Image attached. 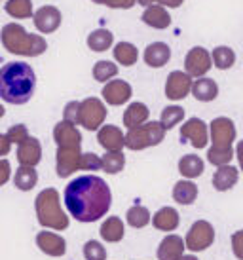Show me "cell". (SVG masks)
Returning <instances> with one entry per match:
<instances>
[{"label": "cell", "mask_w": 243, "mask_h": 260, "mask_svg": "<svg viewBox=\"0 0 243 260\" xmlns=\"http://www.w3.org/2000/svg\"><path fill=\"white\" fill-rule=\"evenodd\" d=\"M112 205V192L107 181L97 175H82L65 188V207L78 222H97Z\"/></svg>", "instance_id": "6da1fadb"}, {"label": "cell", "mask_w": 243, "mask_h": 260, "mask_svg": "<svg viewBox=\"0 0 243 260\" xmlns=\"http://www.w3.org/2000/svg\"><path fill=\"white\" fill-rule=\"evenodd\" d=\"M36 74L27 63H6L0 67V99L8 105H25L35 95Z\"/></svg>", "instance_id": "7a4b0ae2"}, {"label": "cell", "mask_w": 243, "mask_h": 260, "mask_svg": "<svg viewBox=\"0 0 243 260\" xmlns=\"http://www.w3.org/2000/svg\"><path fill=\"white\" fill-rule=\"evenodd\" d=\"M0 40L6 51L23 57H38L48 50V44L40 35H31L17 23H6L0 30Z\"/></svg>", "instance_id": "3957f363"}, {"label": "cell", "mask_w": 243, "mask_h": 260, "mask_svg": "<svg viewBox=\"0 0 243 260\" xmlns=\"http://www.w3.org/2000/svg\"><path fill=\"white\" fill-rule=\"evenodd\" d=\"M35 211L38 224L48 230H67L69 215L61 209V198L55 188H46L35 200Z\"/></svg>", "instance_id": "277c9868"}, {"label": "cell", "mask_w": 243, "mask_h": 260, "mask_svg": "<svg viewBox=\"0 0 243 260\" xmlns=\"http://www.w3.org/2000/svg\"><path fill=\"white\" fill-rule=\"evenodd\" d=\"M165 137V129L160 122H144L137 125L133 129H129L124 135V145L129 150H144L150 146H158Z\"/></svg>", "instance_id": "5b68a950"}, {"label": "cell", "mask_w": 243, "mask_h": 260, "mask_svg": "<svg viewBox=\"0 0 243 260\" xmlns=\"http://www.w3.org/2000/svg\"><path fill=\"white\" fill-rule=\"evenodd\" d=\"M107 120V107L97 97H87L80 101V125L87 131H97Z\"/></svg>", "instance_id": "8992f818"}, {"label": "cell", "mask_w": 243, "mask_h": 260, "mask_svg": "<svg viewBox=\"0 0 243 260\" xmlns=\"http://www.w3.org/2000/svg\"><path fill=\"white\" fill-rule=\"evenodd\" d=\"M215 228L209 220H196L185 238V247L192 253H201L213 245Z\"/></svg>", "instance_id": "52a82bcc"}, {"label": "cell", "mask_w": 243, "mask_h": 260, "mask_svg": "<svg viewBox=\"0 0 243 260\" xmlns=\"http://www.w3.org/2000/svg\"><path fill=\"white\" fill-rule=\"evenodd\" d=\"M211 67H213V63H211V53L205 48L196 46V48H192V50L186 53L185 69H186V74L190 78H203L211 71Z\"/></svg>", "instance_id": "ba28073f"}, {"label": "cell", "mask_w": 243, "mask_h": 260, "mask_svg": "<svg viewBox=\"0 0 243 260\" xmlns=\"http://www.w3.org/2000/svg\"><path fill=\"white\" fill-rule=\"evenodd\" d=\"M211 141L215 148H230L236 139V125L226 116H219L211 122Z\"/></svg>", "instance_id": "9c48e42d"}, {"label": "cell", "mask_w": 243, "mask_h": 260, "mask_svg": "<svg viewBox=\"0 0 243 260\" xmlns=\"http://www.w3.org/2000/svg\"><path fill=\"white\" fill-rule=\"evenodd\" d=\"M180 139L183 141H188L194 148H205L209 143V131H207V123L203 122L201 118H190L186 123H183L180 127Z\"/></svg>", "instance_id": "30bf717a"}, {"label": "cell", "mask_w": 243, "mask_h": 260, "mask_svg": "<svg viewBox=\"0 0 243 260\" xmlns=\"http://www.w3.org/2000/svg\"><path fill=\"white\" fill-rule=\"evenodd\" d=\"M80 156H82V146L80 148H57L55 169H57L59 179H69L71 175L78 171Z\"/></svg>", "instance_id": "8fae6325"}, {"label": "cell", "mask_w": 243, "mask_h": 260, "mask_svg": "<svg viewBox=\"0 0 243 260\" xmlns=\"http://www.w3.org/2000/svg\"><path fill=\"white\" fill-rule=\"evenodd\" d=\"M192 89V78L183 71H173L165 82V97L171 101H183Z\"/></svg>", "instance_id": "7c38bea8"}, {"label": "cell", "mask_w": 243, "mask_h": 260, "mask_svg": "<svg viewBox=\"0 0 243 260\" xmlns=\"http://www.w3.org/2000/svg\"><path fill=\"white\" fill-rule=\"evenodd\" d=\"M33 21H35V27L40 32L50 35V32H55L61 27L63 15L55 6H42L33 14Z\"/></svg>", "instance_id": "4fadbf2b"}, {"label": "cell", "mask_w": 243, "mask_h": 260, "mask_svg": "<svg viewBox=\"0 0 243 260\" xmlns=\"http://www.w3.org/2000/svg\"><path fill=\"white\" fill-rule=\"evenodd\" d=\"M36 245H38V249L44 254L53 256V258H59V256H63L67 253V241H65V238L50 230H42L36 234Z\"/></svg>", "instance_id": "5bb4252c"}, {"label": "cell", "mask_w": 243, "mask_h": 260, "mask_svg": "<svg viewBox=\"0 0 243 260\" xmlns=\"http://www.w3.org/2000/svg\"><path fill=\"white\" fill-rule=\"evenodd\" d=\"M101 93H103V99L107 101V105L120 107V105H126L131 99L133 89L126 80H110L103 86Z\"/></svg>", "instance_id": "9a60e30c"}, {"label": "cell", "mask_w": 243, "mask_h": 260, "mask_svg": "<svg viewBox=\"0 0 243 260\" xmlns=\"http://www.w3.org/2000/svg\"><path fill=\"white\" fill-rule=\"evenodd\" d=\"M53 141H55L57 148H80L82 146V133L76 125L61 120L53 127Z\"/></svg>", "instance_id": "2e32d148"}, {"label": "cell", "mask_w": 243, "mask_h": 260, "mask_svg": "<svg viewBox=\"0 0 243 260\" xmlns=\"http://www.w3.org/2000/svg\"><path fill=\"white\" fill-rule=\"evenodd\" d=\"M42 159V145L36 137H29L17 145V161L23 167H36Z\"/></svg>", "instance_id": "e0dca14e"}, {"label": "cell", "mask_w": 243, "mask_h": 260, "mask_svg": "<svg viewBox=\"0 0 243 260\" xmlns=\"http://www.w3.org/2000/svg\"><path fill=\"white\" fill-rule=\"evenodd\" d=\"M185 241L177 234H167L158 245V260H177L185 254Z\"/></svg>", "instance_id": "ac0fdd59"}, {"label": "cell", "mask_w": 243, "mask_h": 260, "mask_svg": "<svg viewBox=\"0 0 243 260\" xmlns=\"http://www.w3.org/2000/svg\"><path fill=\"white\" fill-rule=\"evenodd\" d=\"M97 141L107 152H122L124 148V133L116 125H103L97 129Z\"/></svg>", "instance_id": "d6986e66"}, {"label": "cell", "mask_w": 243, "mask_h": 260, "mask_svg": "<svg viewBox=\"0 0 243 260\" xmlns=\"http://www.w3.org/2000/svg\"><path fill=\"white\" fill-rule=\"evenodd\" d=\"M169 59H171V48L165 42H152L144 50V63L152 69H162Z\"/></svg>", "instance_id": "ffe728a7"}, {"label": "cell", "mask_w": 243, "mask_h": 260, "mask_svg": "<svg viewBox=\"0 0 243 260\" xmlns=\"http://www.w3.org/2000/svg\"><path fill=\"white\" fill-rule=\"evenodd\" d=\"M152 224H154V228L160 232H173L177 230V226L180 222V217H179V211L175 209V207H162V209L156 211V215L150 218Z\"/></svg>", "instance_id": "44dd1931"}, {"label": "cell", "mask_w": 243, "mask_h": 260, "mask_svg": "<svg viewBox=\"0 0 243 260\" xmlns=\"http://www.w3.org/2000/svg\"><path fill=\"white\" fill-rule=\"evenodd\" d=\"M143 23H146L152 29H167L171 25V15L167 14V10L164 6H158V4H152V6H146V10L141 15Z\"/></svg>", "instance_id": "7402d4cb"}, {"label": "cell", "mask_w": 243, "mask_h": 260, "mask_svg": "<svg viewBox=\"0 0 243 260\" xmlns=\"http://www.w3.org/2000/svg\"><path fill=\"white\" fill-rule=\"evenodd\" d=\"M239 179V171L234 166H222L217 169V173L213 175V188L219 192H228L237 184Z\"/></svg>", "instance_id": "603a6c76"}, {"label": "cell", "mask_w": 243, "mask_h": 260, "mask_svg": "<svg viewBox=\"0 0 243 260\" xmlns=\"http://www.w3.org/2000/svg\"><path fill=\"white\" fill-rule=\"evenodd\" d=\"M190 93L201 103H211L217 99V95H219V86H217V82L213 78H196V82H192V89H190Z\"/></svg>", "instance_id": "cb8c5ba5"}, {"label": "cell", "mask_w": 243, "mask_h": 260, "mask_svg": "<svg viewBox=\"0 0 243 260\" xmlns=\"http://www.w3.org/2000/svg\"><path fill=\"white\" fill-rule=\"evenodd\" d=\"M101 239L107 243H118L126 236V226L122 222L120 217H108L105 222L101 224Z\"/></svg>", "instance_id": "d4e9b609"}, {"label": "cell", "mask_w": 243, "mask_h": 260, "mask_svg": "<svg viewBox=\"0 0 243 260\" xmlns=\"http://www.w3.org/2000/svg\"><path fill=\"white\" fill-rule=\"evenodd\" d=\"M198 198V184L188 179H180L173 186V200L180 205H192Z\"/></svg>", "instance_id": "484cf974"}, {"label": "cell", "mask_w": 243, "mask_h": 260, "mask_svg": "<svg viewBox=\"0 0 243 260\" xmlns=\"http://www.w3.org/2000/svg\"><path fill=\"white\" fill-rule=\"evenodd\" d=\"M148 116H150V110L144 103H131L124 112V125L128 129H133L137 125L148 122Z\"/></svg>", "instance_id": "4316f807"}, {"label": "cell", "mask_w": 243, "mask_h": 260, "mask_svg": "<svg viewBox=\"0 0 243 260\" xmlns=\"http://www.w3.org/2000/svg\"><path fill=\"white\" fill-rule=\"evenodd\" d=\"M203 169H205V164H203V159L200 156H196V154H186L183 158L179 159V173L188 179V181H192L196 177H200L203 173Z\"/></svg>", "instance_id": "83f0119b"}, {"label": "cell", "mask_w": 243, "mask_h": 260, "mask_svg": "<svg viewBox=\"0 0 243 260\" xmlns=\"http://www.w3.org/2000/svg\"><path fill=\"white\" fill-rule=\"evenodd\" d=\"M38 184V173L35 167H23L19 166V169H15L14 175V186L21 192H29Z\"/></svg>", "instance_id": "f1b7e54d"}, {"label": "cell", "mask_w": 243, "mask_h": 260, "mask_svg": "<svg viewBox=\"0 0 243 260\" xmlns=\"http://www.w3.org/2000/svg\"><path fill=\"white\" fill-rule=\"evenodd\" d=\"M211 63L219 71H228L236 63V51L228 48V46H217L213 53H211Z\"/></svg>", "instance_id": "f546056e"}, {"label": "cell", "mask_w": 243, "mask_h": 260, "mask_svg": "<svg viewBox=\"0 0 243 260\" xmlns=\"http://www.w3.org/2000/svg\"><path fill=\"white\" fill-rule=\"evenodd\" d=\"M87 48L92 51H107L112 42H114V35L110 32L108 29H97L89 32V37H87Z\"/></svg>", "instance_id": "4dcf8cb0"}, {"label": "cell", "mask_w": 243, "mask_h": 260, "mask_svg": "<svg viewBox=\"0 0 243 260\" xmlns=\"http://www.w3.org/2000/svg\"><path fill=\"white\" fill-rule=\"evenodd\" d=\"M114 59L122 63V67H131L137 63L139 51L131 42H118L114 48Z\"/></svg>", "instance_id": "1f68e13d"}, {"label": "cell", "mask_w": 243, "mask_h": 260, "mask_svg": "<svg viewBox=\"0 0 243 260\" xmlns=\"http://www.w3.org/2000/svg\"><path fill=\"white\" fill-rule=\"evenodd\" d=\"M150 211L146 209L144 205H133V207H129L128 213H126V220L131 228H144V226H148L150 224Z\"/></svg>", "instance_id": "d6a6232c"}, {"label": "cell", "mask_w": 243, "mask_h": 260, "mask_svg": "<svg viewBox=\"0 0 243 260\" xmlns=\"http://www.w3.org/2000/svg\"><path fill=\"white\" fill-rule=\"evenodd\" d=\"M124 167H126V156L122 152H107L101 158V171H105L108 175L120 173Z\"/></svg>", "instance_id": "836d02e7"}, {"label": "cell", "mask_w": 243, "mask_h": 260, "mask_svg": "<svg viewBox=\"0 0 243 260\" xmlns=\"http://www.w3.org/2000/svg\"><path fill=\"white\" fill-rule=\"evenodd\" d=\"M185 120V109L179 107V105H169L162 110V116H160V123L164 125V129H173L177 123H180Z\"/></svg>", "instance_id": "e575fe53"}, {"label": "cell", "mask_w": 243, "mask_h": 260, "mask_svg": "<svg viewBox=\"0 0 243 260\" xmlns=\"http://www.w3.org/2000/svg\"><path fill=\"white\" fill-rule=\"evenodd\" d=\"M6 12L15 19H29L33 17V0H8Z\"/></svg>", "instance_id": "d590c367"}, {"label": "cell", "mask_w": 243, "mask_h": 260, "mask_svg": "<svg viewBox=\"0 0 243 260\" xmlns=\"http://www.w3.org/2000/svg\"><path fill=\"white\" fill-rule=\"evenodd\" d=\"M116 74H118V65L112 61H97L93 67V78L97 82H103V84L114 80Z\"/></svg>", "instance_id": "8d00e7d4"}, {"label": "cell", "mask_w": 243, "mask_h": 260, "mask_svg": "<svg viewBox=\"0 0 243 260\" xmlns=\"http://www.w3.org/2000/svg\"><path fill=\"white\" fill-rule=\"evenodd\" d=\"M232 158H234L232 146H230V148H215V146H211L207 152V159L217 167L228 166L230 161H232Z\"/></svg>", "instance_id": "74e56055"}, {"label": "cell", "mask_w": 243, "mask_h": 260, "mask_svg": "<svg viewBox=\"0 0 243 260\" xmlns=\"http://www.w3.org/2000/svg\"><path fill=\"white\" fill-rule=\"evenodd\" d=\"M84 258L86 260H107V249L97 239H89L84 245Z\"/></svg>", "instance_id": "f35d334b"}, {"label": "cell", "mask_w": 243, "mask_h": 260, "mask_svg": "<svg viewBox=\"0 0 243 260\" xmlns=\"http://www.w3.org/2000/svg\"><path fill=\"white\" fill-rule=\"evenodd\" d=\"M4 135H6L8 141H10L12 145H21L23 141H27V139L31 137L29 129H27L25 123H15V125H12V127L4 133Z\"/></svg>", "instance_id": "ab89813d"}, {"label": "cell", "mask_w": 243, "mask_h": 260, "mask_svg": "<svg viewBox=\"0 0 243 260\" xmlns=\"http://www.w3.org/2000/svg\"><path fill=\"white\" fill-rule=\"evenodd\" d=\"M78 171H101V158L93 152H82Z\"/></svg>", "instance_id": "60d3db41"}, {"label": "cell", "mask_w": 243, "mask_h": 260, "mask_svg": "<svg viewBox=\"0 0 243 260\" xmlns=\"http://www.w3.org/2000/svg\"><path fill=\"white\" fill-rule=\"evenodd\" d=\"M63 120L72 125H80V101H69L65 105Z\"/></svg>", "instance_id": "b9f144b4"}, {"label": "cell", "mask_w": 243, "mask_h": 260, "mask_svg": "<svg viewBox=\"0 0 243 260\" xmlns=\"http://www.w3.org/2000/svg\"><path fill=\"white\" fill-rule=\"evenodd\" d=\"M95 4H105L108 8H114V10H129L137 4V0H92Z\"/></svg>", "instance_id": "7bdbcfd3"}, {"label": "cell", "mask_w": 243, "mask_h": 260, "mask_svg": "<svg viewBox=\"0 0 243 260\" xmlns=\"http://www.w3.org/2000/svg\"><path fill=\"white\" fill-rule=\"evenodd\" d=\"M232 253L237 260H243V230H237L232 234Z\"/></svg>", "instance_id": "ee69618b"}, {"label": "cell", "mask_w": 243, "mask_h": 260, "mask_svg": "<svg viewBox=\"0 0 243 260\" xmlns=\"http://www.w3.org/2000/svg\"><path fill=\"white\" fill-rule=\"evenodd\" d=\"M185 0H137V4L141 6H152V4H158V6H167V8H179L183 6Z\"/></svg>", "instance_id": "f6af8a7d"}, {"label": "cell", "mask_w": 243, "mask_h": 260, "mask_svg": "<svg viewBox=\"0 0 243 260\" xmlns=\"http://www.w3.org/2000/svg\"><path fill=\"white\" fill-rule=\"evenodd\" d=\"M10 179H12V166L8 159L0 158V186H4Z\"/></svg>", "instance_id": "bcb514c9"}, {"label": "cell", "mask_w": 243, "mask_h": 260, "mask_svg": "<svg viewBox=\"0 0 243 260\" xmlns=\"http://www.w3.org/2000/svg\"><path fill=\"white\" fill-rule=\"evenodd\" d=\"M10 150H12V143L8 141V137L4 135V133H0V158L8 156Z\"/></svg>", "instance_id": "7dc6e473"}, {"label": "cell", "mask_w": 243, "mask_h": 260, "mask_svg": "<svg viewBox=\"0 0 243 260\" xmlns=\"http://www.w3.org/2000/svg\"><path fill=\"white\" fill-rule=\"evenodd\" d=\"M237 156V161H239V169L243 171V141H239L236 146V152H234Z\"/></svg>", "instance_id": "c3c4849f"}, {"label": "cell", "mask_w": 243, "mask_h": 260, "mask_svg": "<svg viewBox=\"0 0 243 260\" xmlns=\"http://www.w3.org/2000/svg\"><path fill=\"white\" fill-rule=\"evenodd\" d=\"M177 260H198V256H194V254H183Z\"/></svg>", "instance_id": "681fc988"}, {"label": "cell", "mask_w": 243, "mask_h": 260, "mask_svg": "<svg viewBox=\"0 0 243 260\" xmlns=\"http://www.w3.org/2000/svg\"><path fill=\"white\" fill-rule=\"evenodd\" d=\"M6 114V110H4V107H2V105H0V118H2V116Z\"/></svg>", "instance_id": "f907efd6"}]
</instances>
